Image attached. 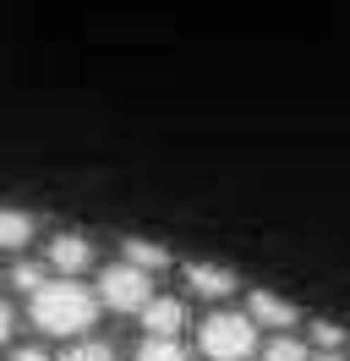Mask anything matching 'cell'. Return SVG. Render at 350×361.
Segmentation results:
<instances>
[{
    "mask_svg": "<svg viewBox=\"0 0 350 361\" xmlns=\"http://www.w3.org/2000/svg\"><path fill=\"white\" fill-rule=\"evenodd\" d=\"M93 317H99V295L83 290L66 274L61 279H44L39 290H33V323H39L44 334H88Z\"/></svg>",
    "mask_w": 350,
    "mask_h": 361,
    "instance_id": "obj_1",
    "label": "cell"
},
{
    "mask_svg": "<svg viewBox=\"0 0 350 361\" xmlns=\"http://www.w3.org/2000/svg\"><path fill=\"white\" fill-rule=\"evenodd\" d=\"M197 345L208 361H246L258 350V317L252 312H214L197 329Z\"/></svg>",
    "mask_w": 350,
    "mask_h": 361,
    "instance_id": "obj_2",
    "label": "cell"
},
{
    "mask_svg": "<svg viewBox=\"0 0 350 361\" xmlns=\"http://www.w3.org/2000/svg\"><path fill=\"white\" fill-rule=\"evenodd\" d=\"M99 301H104L109 312H143L153 301V279L148 269H137V263H115V269L99 274Z\"/></svg>",
    "mask_w": 350,
    "mask_h": 361,
    "instance_id": "obj_3",
    "label": "cell"
},
{
    "mask_svg": "<svg viewBox=\"0 0 350 361\" xmlns=\"http://www.w3.org/2000/svg\"><path fill=\"white\" fill-rule=\"evenodd\" d=\"M246 312L258 317V329H279V334L301 317V312H296V301H284V295H274V290H252V295H246Z\"/></svg>",
    "mask_w": 350,
    "mask_h": 361,
    "instance_id": "obj_4",
    "label": "cell"
},
{
    "mask_svg": "<svg viewBox=\"0 0 350 361\" xmlns=\"http://www.w3.org/2000/svg\"><path fill=\"white\" fill-rule=\"evenodd\" d=\"M186 285H192L203 301H224V295L241 290V279L230 269H219V263H192V269H186Z\"/></svg>",
    "mask_w": 350,
    "mask_h": 361,
    "instance_id": "obj_5",
    "label": "cell"
},
{
    "mask_svg": "<svg viewBox=\"0 0 350 361\" xmlns=\"http://www.w3.org/2000/svg\"><path fill=\"white\" fill-rule=\"evenodd\" d=\"M88 263H93V241H88V235H55V241H49V269L55 274L71 279V274H83Z\"/></svg>",
    "mask_w": 350,
    "mask_h": 361,
    "instance_id": "obj_6",
    "label": "cell"
},
{
    "mask_svg": "<svg viewBox=\"0 0 350 361\" xmlns=\"http://www.w3.org/2000/svg\"><path fill=\"white\" fill-rule=\"evenodd\" d=\"M143 329H148V334L181 339V329H186V307H181L175 295H153L148 307H143Z\"/></svg>",
    "mask_w": 350,
    "mask_h": 361,
    "instance_id": "obj_7",
    "label": "cell"
},
{
    "mask_svg": "<svg viewBox=\"0 0 350 361\" xmlns=\"http://www.w3.org/2000/svg\"><path fill=\"white\" fill-rule=\"evenodd\" d=\"M33 230H39V219L28 214V208H0V247L6 252H17L33 241Z\"/></svg>",
    "mask_w": 350,
    "mask_h": 361,
    "instance_id": "obj_8",
    "label": "cell"
},
{
    "mask_svg": "<svg viewBox=\"0 0 350 361\" xmlns=\"http://www.w3.org/2000/svg\"><path fill=\"white\" fill-rule=\"evenodd\" d=\"M121 252H126V263H137V269H148V274H159V269H170V252L159 247V241H121Z\"/></svg>",
    "mask_w": 350,
    "mask_h": 361,
    "instance_id": "obj_9",
    "label": "cell"
},
{
    "mask_svg": "<svg viewBox=\"0 0 350 361\" xmlns=\"http://www.w3.org/2000/svg\"><path fill=\"white\" fill-rule=\"evenodd\" d=\"M137 361H186V345L170 339V334H148L137 345Z\"/></svg>",
    "mask_w": 350,
    "mask_h": 361,
    "instance_id": "obj_10",
    "label": "cell"
},
{
    "mask_svg": "<svg viewBox=\"0 0 350 361\" xmlns=\"http://www.w3.org/2000/svg\"><path fill=\"white\" fill-rule=\"evenodd\" d=\"M262 361H312V356H306V345H301V339L279 334L274 345H268V350H262Z\"/></svg>",
    "mask_w": 350,
    "mask_h": 361,
    "instance_id": "obj_11",
    "label": "cell"
},
{
    "mask_svg": "<svg viewBox=\"0 0 350 361\" xmlns=\"http://www.w3.org/2000/svg\"><path fill=\"white\" fill-rule=\"evenodd\" d=\"M61 361H115V350L109 345H71Z\"/></svg>",
    "mask_w": 350,
    "mask_h": 361,
    "instance_id": "obj_12",
    "label": "cell"
},
{
    "mask_svg": "<svg viewBox=\"0 0 350 361\" xmlns=\"http://www.w3.org/2000/svg\"><path fill=\"white\" fill-rule=\"evenodd\" d=\"M312 339H318L323 350H339V345H345V329H339V323H312Z\"/></svg>",
    "mask_w": 350,
    "mask_h": 361,
    "instance_id": "obj_13",
    "label": "cell"
},
{
    "mask_svg": "<svg viewBox=\"0 0 350 361\" xmlns=\"http://www.w3.org/2000/svg\"><path fill=\"white\" fill-rule=\"evenodd\" d=\"M11 279H17V290L33 295V290L44 285V269H39V263H17V274H11Z\"/></svg>",
    "mask_w": 350,
    "mask_h": 361,
    "instance_id": "obj_14",
    "label": "cell"
},
{
    "mask_svg": "<svg viewBox=\"0 0 350 361\" xmlns=\"http://www.w3.org/2000/svg\"><path fill=\"white\" fill-rule=\"evenodd\" d=\"M11 361H49V356H44L39 345H22V350H17V356H11Z\"/></svg>",
    "mask_w": 350,
    "mask_h": 361,
    "instance_id": "obj_15",
    "label": "cell"
},
{
    "mask_svg": "<svg viewBox=\"0 0 350 361\" xmlns=\"http://www.w3.org/2000/svg\"><path fill=\"white\" fill-rule=\"evenodd\" d=\"M11 334V307H6V301H0V339Z\"/></svg>",
    "mask_w": 350,
    "mask_h": 361,
    "instance_id": "obj_16",
    "label": "cell"
},
{
    "mask_svg": "<svg viewBox=\"0 0 350 361\" xmlns=\"http://www.w3.org/2000/svg\"><path fill=\"white\" fill-rule=\"evenodd\" d=\"M312 361H339V356H334V350H323V356H312Z\"/></svg>",
    "mask_w": 350,
    "mask_h": 361,
    "instance_id": "obj_17",
    "label": "cell"
}]
</instances>
